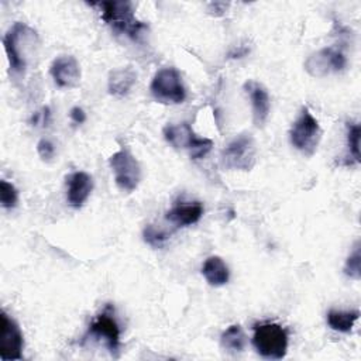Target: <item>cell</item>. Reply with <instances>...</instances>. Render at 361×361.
Returning a JSON list of instances; mask_svg holds the SVG:
<instances>
[{
    "instance_id": "7",
    "label": "cell",
    "mask_w": 361,
    "mask_h": 361,
    "mask_svg": "<svg viewBox=\"0 0 361 361\" xmlns=\"http://www.w3.org/2000/svg\"><path fill=\"white\" fill-rule=\"evenodd\" d=\"M155 100L165 104H179L186 99V90L180 73L175 68L159 69L149 86Z\"/></svg>"
},
{
    "instance_id": "1",
    "label": "cell",
    "mask_w": 361,
    "mask_h": 361,
    "mask_svg": "<svg viewBox=\"0 0 361 361\" xmlns=\"http://www.w3.org/2000/svg\"><path fill=\"white\" fill-rule=\"evenodd\" d=\"M3 45L10 68L16 73H23L31 62L32 56L37 54L39 41L35 30L21 21H17L3 37Z\"/></svg>"
},
{
    "instance_id": "3",
    "label": "cell",
    "mask_w": 361,
    "mask_h": 361,
    "mask_svg": "<svg viewBox=\"0 0 361 361\" xmlns=\"http://www.w3.org/2000/svg\"><path fill=\"white\" fill-rule=\"evenodd\" d=\"M252 344L261 357L281 360L288 351V333L278 323H258L254 324Z\"/></svg>"
},
{
    "instance_id": "6",
    "label": "cell",
    "mask_w": 361,
    "mask_h": 361,
    "mask_svg": "<svg viewBox=\"0 0 361 361\" xmlns=\"http://www.w3.org/2000/svg\"><path fill=\"white\" fill-rule=\"evenodd\" d=\"M257 161V147L251 134L237 135L220 155V164L224 169L251 171Z\"/></svg>"
},
{
    "instance_id": "13",
    "label": "cell",
    "mask_w": 361,
    "mask_h": 361,
    "mask_svg": "<svg viewBox=\"0 0 361 361\" xmlns=\"http://www.w3.org/2000/svg\"><path fill=\"white\" fill-rule=\"evenodd\" d=\"M244 92L248 94L252 106V121L257 127H262L269 116L271 102L267 89L255 80H247L244 83Z\"/></svg>"
},
{
    "instance_id": "18",
    "label": "cell",
    "mask_w": 361,
    "mask_h": 361,
    "mask_svg": "<svg viewBox=\"0 0 361 361\" xmlns=\"http://www.w3.org/2000/svg\"><path fill=\"white\" fill-rule=\"evenodd\" d=\"M358 316V310H330L327 313V324L336 331L348 333L354 327Z\"/></svg>"
},
{
    "instance_id": "26",
    "label": "cell",
    "mask_w": 361,
    "mask_h": 361,
    "mask_svg": "<svg viewBox=\"0 0 361 361\" xmlns=\"http://www.w3.org/2000/svg\"><path fill=\"white\" fill-rule=\"evenodd\" d=\"M69 116H71V120H72L75 124H82V123H85V120H86V113H85V110H83L82 107H73V109L71 110Z\"/></svg>"
},
{
    "instance_id": "21",
    "label": "cell",
    "mask_w": 361,
    "mask_h": 361,
    "mask_svg": "<svg viewBox=\"0 0 361 361\" xmlns=\"http://www.w3.org/2000/svg\"><path fill=\"white\" fill-rule=\"evenodd\" d=\"M18 192L13 183L1 179L0 180V203L4 209H13L17 206Z\"/></svg>"
},
{
    "instance_id": "17",
    "label": "cell",
    "mask_w": 361,
    "mask_h": 361,
    "mask_svg": "<svg viewBox=\"0 0 361 361\" xmlns=\"http://www.w3.org/2000/svg\"><path fill=\"white\" fill-rule=\"evenodd\" d=\"M202 274H203L204 279L209 282V285H212V286L226 285L230 278V272H228L226 262L217 255L209 257L204 261V264L202 267Z\"/></svg>"
},
{
    "instance_id": "11",
    "label": "cell",
    "mask_w": 361,
    "mask_h": 361,
    "mask_svg": "<svg viewBox=\"0 0 361 361\" xmlns=\"http://www.w3.org/2000/svg\"><path fill=\"white\" fill-rule=\"evenodd\" d=\"M0 320V358L3 361L21 360L24 338L18 324L6 312H1Z\"/></svg>"
},
{
    "instance_id": "4",
    "label": "cell",
    "mask_w": 361,
    "mask_h": 361,
    "mask_svg": "<svg viewBox=\"0 0 361 361\" xmlns=\"http://www.w3.org/2000/svg\"><path fill=\"white\" fill-rule=\"evenodd\" d=\"M162 133L166 142L173 148H186L193 159L206 157L213 148V141L210 138L197 137L188 123L168 124L164 127Z\"/></svg>"
},
{
    "instance_id": "14",
    "label": "cell",
    "mask_w": 361,
    "mask_h": 361,
    "mask_svg": "<svg viewBox=\"0 0 361 361\" xmlns=\"http://www.w3.org/2000/svg\"><path fill=\"white\" fill-rule=\"evenodd\" d=\"M66 185H68V193H66L68 203L75 209L82 207L93 189L92 176L83 171H76L66 176Z\"/></svg>"
},
{
    "instance_id": "27",
    "label": "cell",
    "mask_w": 361,
    "mask_h": 361,
    "mask_svg": "<svg viewBox=\"0 0 361 361\" xmlns=\"http://www.w3.org/2000/svg\"><path fill=\"white\" fill-rule=\"evenodd\" d=\"M227 6H228L227 3H220V1L210 3L209 4V11L213 13V16H221L227 10Z\"/></svg>"
},
{
    "instance_id": "15",
    "label": "cell",
    "mask_w": 361,
    "mask_h": 361,
    "mask_svg": "<svg viewBox=\"0 0 361 361\" xmlns=\"http://www.w3.org/2000/svg\"><path fill=\"white\" fill-rule=\"evenodd\" d=\"M203 214V204L200 202H186L178 203L171 210L166 212V220L176 226H190L200 220Z\"/></svg>"
},
{
    "instance_id": "10",
    "label": "cell",
    "mask_w": 361,
    "mask_h": 361,
    "mask_svg": "<svg viewBox=\"0 0 361 361\" xmlns=\"http://www.w3.org/2000/svg\"><path fill=\"white\" fill-rule=\"evenodd\" d=\"M347 59L344 54L333 47L323 48L312 54L305 61L306 72L313 78H324L330 72H340L345 68Z\"/></svg>"
},
{
    "instance_id": "8",
    "label": "cell",
    "mask_w": 361,
    "mask_h": 361,
    "mask_svg": "<svg viewBox=\"0 0 361 361\" xmlns=\"http://www.w3.org/2000/svg\"><path fill=\"white\" fill-rule=\"evenodd\" d=\"M110 168L114 175L116 185L130 193L137 189L141 180V166L135 157L127 149L121 148L109 158Z\"/></svg>"
},
{
    "instance_id": "23",
    "label": "cell",
    "mask_w": 361,
    "mask_h": 361,
    "mask_svg": "<svg viewBox=\"0 0 361 361\" xmlns=\"http://www.w3.org/2000/svg\"><path fill=\"white\" fill-rule=\"evenodd\" d=\"M142 237H144V241L154 247V248H161L164 245V243L166 241L168 238V234L164 233L162 230L154 227L152 224H148L144 231H142Z\"/></svg>"
},
{
    "instance_id": "24",
    "label": "cell",
    "mask_w": 361,
    "mask_h": 361,
    "mask_svg": "<svg viewBox=\"0 0 361 361\" xmlns=\"http://www.w3.org/2000/svg\"><path fill=\"white\" fill-rule=\"evenodd\" d=\"M37 151L44 161H51L55 155V145L49 140L42 138L37 144Z\"/></svg>"
},
{
    "instance_id": "20",
    "label": "cell",
    "mask_w": 361,
    "mask_h": 361,
    "mask_svg": "<svg viewBox=\"0 0 361 361\" xmlns=\"http://www.w3.org/2000/svg\"><path fill=\"white\" fill-rule=\"evenodd\" d=\"M360 134L361 128L355 123H347V145L351 157L358 164L360 162Z\"/></svg>"
},
{
    "instance_id": "9",
    "label": "cell",
    "mask_w": 361,
    "mask_h": 361,
    "mask_svg": "<svg viewBox=\"0 0 361 361\" xmlns=\"http://www.w3.org/2000/svg\"><path fill=\"white\" fill-rule=\"evenodd\" d=\"M109 309L110 307H107L93 319V322L89 326L86 337H93L94 340L102 341L113 357H118L120 327L116 317L111 312H109Z\"/></svg>"
},
{
    "instance_id": "2",
    "label": "cell",
    "mask_w": 361,
    "mask_h": 361,
    "mask_svg": "<svg viewBox=\"0 0 361 361\" xmlns=\"http://www.w3.org/2000/svg\"><path fill=\"white\" fill-rule=\"evenodd\" d=\"M93 6L100 7L102 18L116 32L128 35L133 39H138L147 25L138 21L134 16V7L130 1H99Z\"/></svg>"
},
{
    "instance_id": "19",
    "label": "cell",
    "mask_w": 361,
    "mask_h": 361,
    "mask_svg": "<svg viewBox=\"0 0 361 361\" xmlns=\"http://www.w3.org/2000/svg\"><path fill=\"white\" fill-rule=\"evenodd\" d=\"M245 341H247L245 334H244L241 326H238V324H233V326L227 327L220 337L221 347L224 350L234 351V353L243 351L245 347Z\"/></svg>"
},
{
    "instance_id": "16",
    "label": "cell",
    "mask_w": 361,
    "mask_h": 361,
    "mask_svg": "<svg viewBox=\"0 0 361 361\" xmlns=\"http://www.w3.org/2000/svg\"><path fill=\"white\" fill-rule=\"evenodd\" d=\"M135 79H137V75L134 69L130 66L111 71L107 80L110 94L118 96V97L126 96L133 87V85L135 83Z\"/></svg>"
},
{
    "instance_id": "5",
    "label": "cell",
    "mask_w": 361,
    "mask_h": 361,
    "mask_svg": "<svg viewBox=\"0 0 361 361\" xmlns=\"http://www.w3.org/2000/svg\"><path fill=\"white\" fill-rule=\"evenodd\" d=\"M289 138L292 145L307 157H312L317 149L322 140V128L307 107L300 110V114L292 124Z\"/></svg>"
},
{
    "instance_id": "22",
    "label": "cell",
    "mask_w": 361,
    "mask_h": 361,
    "mask_svg": "<svg viewBox=\"0 0 361 361\" xmlns=\"http://www.w3.org/2000/svg\"><path fill=\"white\" fill-rule=\"evenodd\" d=\"M361 255H360V243H357L347 257L345 265H344V274L353 279H360L361 276Z\"/></svg>"
},
{
    "instance_id": "25",
    "label": "cell",
    "mask_w": 361,
    "mask_h": 361,
    "mask_svg": "<svg viewBox=\"0 0 361 361\" xmlns=\"http://www.w3.org/2000/svg\"><path fill=\"white\" fill-rule=\"evenodd\" d=\"M48 121H49V109H48V107H44L41 111L34 113V116H32V118H31L32 126H38V124L47 126Z\"/></svg>"
},
{
    "instance_id": "12",
    "label": "cell",
    "mask_w": 361,
    "mask_h": 361,
    "mask_svg": "<svg viewBox=\"0 0 361 361\" xmlns=\"http://www.w3.org/2000/svg\"><path fill=\"white\" fill-rule=\"evenodd\" d=\"M49 72L55 85L62 89L75 87L80 82V66L72 55H59L55 58Z\"/></svg>"
}]
</instances>
